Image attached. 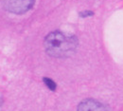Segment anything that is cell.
<instances>
[{
    "label": "cell",
    "instance_id": "cell-1",
    "mask_svg": "<svg viewBox=\"0 0 123 111\" xmlns=\"http://www.w3.org/2000/svg\"><path fill=\"white\" fill-rule=\"evenodd\" d=\"M76 36L62 32H50L45 39V49L46 53L55 58H66L72 56L78 48Z\"/></svg>",
    "mask_w": 123,
    "mask_h": 111
},
{
    "label": "cell",
    "instance_id": "cell-2",
    "mask_svg": "<svg viewBox=\"0 0 123 111\" xmlns=\"http://www.w3.org/2000/svg\"><path fill=\"white\" fill-rule=\"evenodd\" d=\"M35 0H0L2 8L14 14H23L29 12Z\"/></svg>",
    "mask_w": 123,
    "mask_h": 111
},
{
    "label": "cell",
    "instance_id": "cell-3",
    "mask_svg": "<svg viewBox=\"0 0 123 111\" xmlns=\"http://www.w3.org/2000/svg\"><path fill=\"white\" fill-rule=\"evenodd\" d=\"M78 110H81V111L109 110V108L106 107L104 104H102L101 103L98 102V101L89 99V100H84V101H82V102L79 104Z\"/></svg>",
    "mask_w": 123,
    "mask_h": 111
},
{
    "label": "cell",
    "instance_id": "cell-4",
    "mask_svg": "<svg viewBox=\"0 0 123 111\" xmlns=\"http://www.w3.org/2000/svg\"><path fill=\"white\" fill-rule=\"evenodd\" d=\"M43 81H44V84L46 85V87H47L48 89H50V90H52V91L56 90L57 85H56V84L54 83V81H53V80L45 77V78H43Z\"/></svg>",
    "mask_w": 123,
    "mask_h": 111
},
{
    "label": "cell",
    "instance_id": "cell-5",
    "mask_svg": "<svg viewBox=\"0 0 123 111\" xmlns=\"http://www.w3.org/2000/svg\"><path fill=\"white\" fill-rule=\"evenodd\" d=\"M94 13L92 12H84V13H80V17H87V16H92Z\"/></svg>",
    "mask_w": 123,
    "mask_h": 111
},
{
    "label": "cell",
    "instance_id": "cell-6",
    "mask_svg": "<svg viewBox=\"0 0 123 111\" xmlns=\"http://www.w3.org/2000/svg\"><path fill=\"white\" fill-rule=\"evenodd\" d=\"M2 104H3V96L0 94V106L2 105Z\"/></svg>",
    "mask_w": 123,
    "mask_h": 111
}]
</instances>
